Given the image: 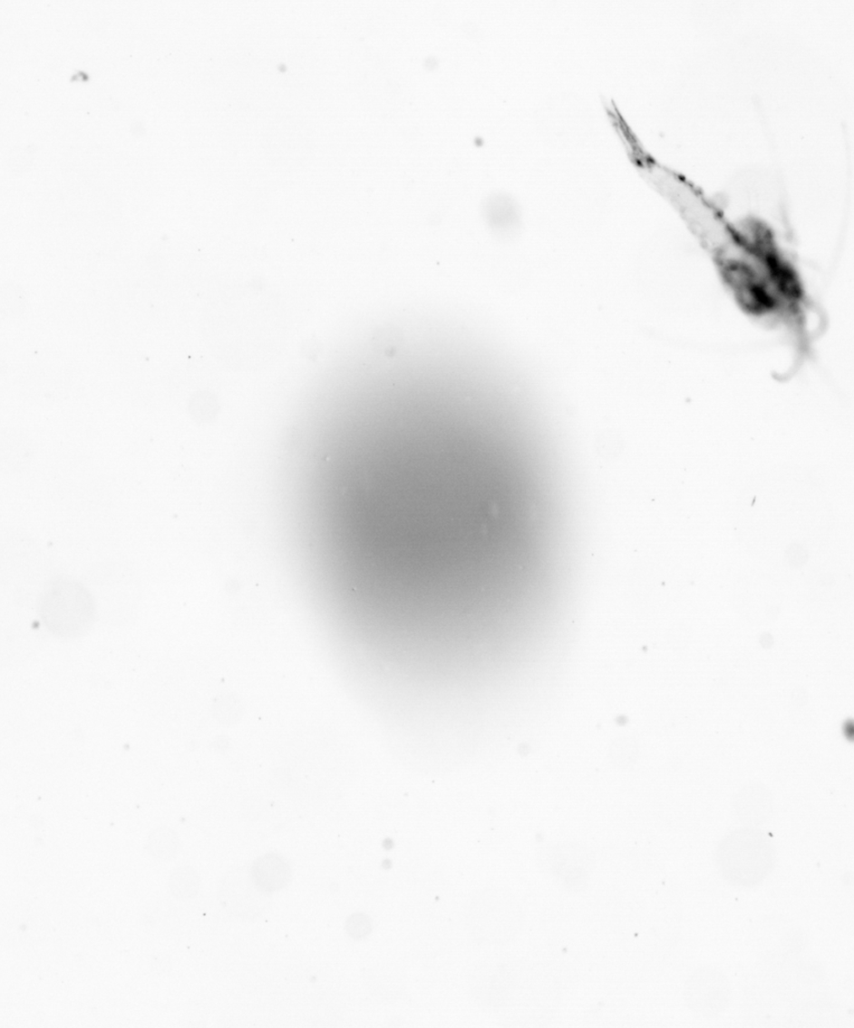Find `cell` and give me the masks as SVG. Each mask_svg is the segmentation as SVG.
<instances>
[{"instance_id":"cell-5","label":"cell","mask_w":854,"mask_h":1028,"mask_svg":"<svg viewBox=\"0 0 854 1028\" xmlns=\"http://www.w3.org/2000/svg\"><path fill=\"white\" fill-rule=\"evenodd\" d=\"M199 876L192 867H180L171 876L170 887L178 898H192L199 892Z\"/></svg>"},{"instance_id":"cell-1","label":"cell","mask_w":854,"mask_h":1028,"mask_svg":"<svg viewBox=\"0 0 854 1028\" xmlns=\"http://www.w3.org/2000/svg\"><path fill=\"white\" fill-rule=\"evenodd\" d=\"M40 613L45 624L58 633L76 634L88 626L93 616L92 596L72 579H56L44 588Z\"/></svg>"},{"instance_id":"cell-4","label":"cell","mask_w":854,"mask_h":1028,"mask_svg":"<svg viewBox=\"0 0 854 1028\" xmlns=\"http://www.w3.org/2000/svg\"><path fill=\"white\" fill-rule=\"evenodd\" d=\"M403 341V335L397 327L384 326L374 333L372 348L381 357L392 359L400 351Z\"/></svg>"},{"instance_id":"cell-3","label":"cell","mask_w":854,"mask_h":1028,"mask_svg":"<svg viewBox=\"0 0 854 1028\" xmlns=\"http://www.w3.org/2000/svg\"><path fill=\"white\" fill-rule=\"evenodd\" d=\"M253 883L267 894L283 890L292 881V868L277 853H267L253 863L250 868Z\"/></svg>"},{"instance_id":"cell-2","label":"cell","mask_w":854,"mask_h":1028,"mask_svg":"<svg viewBox=\"0 0 854 1028\" xmlns=\"http://www.w3.org/2000/svg\"><path fill=\"white\" fill-rule=\"evenodd\" d=\"M219 894L225 910L234 917L247 921L260 918L270 904L269 894L259 890L252 881L250 871L244 868H237L224 877Z\"/></svg>"},{"instance_id":"cell-6","label":"cell","mask_w":854,"mask_h":1028,"mask_svg":"<svg viewBox=\"0 0 854 1028\" xmlns=\"http://www.w3.org/2000/svg\"><path fill=\"white\" fill-rule=\"evenodd\" d=\"M372 921L368 915L356 913L345 923V931L354 940H362L372 932Z\"/></svg>"}]
</instances>
